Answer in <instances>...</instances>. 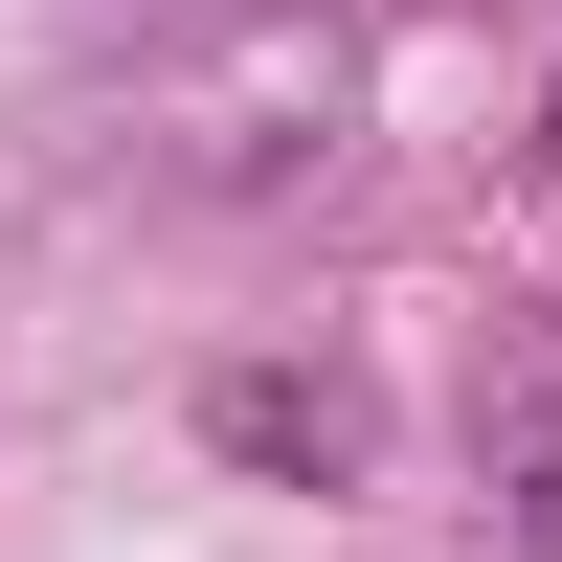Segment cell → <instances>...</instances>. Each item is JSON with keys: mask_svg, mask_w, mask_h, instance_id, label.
<instances>
[{"mask_svg": "<svg viewBox=\"0 0 562 562\" xmlns=\"http://www.w3.org/2000/svg\"><path fill=\"white\" fill-rule=\"evenodd\" d=\"M473 450H495V495H518V540L562 562V293L495 338V383H473Z\"/></svg>", "mask_w": 562, "mask_h": 562, "instance_id": "cell-1", "label": "cell"}, {"mask_svg": "<svg viewBox=\"0 0 562 562\" xmlns=\"http://www.w3.org/2000/svg\"><path fill=\"white\" fill-rule=\"evenodd\" d=\"M203 428L248 450V473H360V405H338V383H225Z\"/></svg>", "mask_w": 562, "mask_h": 562, "instance_id": "cell-2", "label": "cell"}]
</instances>
